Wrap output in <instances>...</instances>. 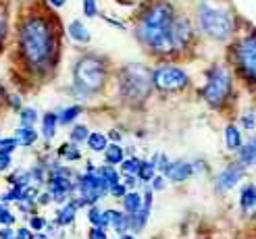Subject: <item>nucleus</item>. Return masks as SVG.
Wrapping results in <instances>:
<instances>
[{
	"mask_svg": "<svg viewBox=\"0 0 256 239\" xmlns=\"http://www.w3.org/2000/svg\"><path fill=\"white\" fill-rule=\"evenodd\" d=\"M98 175L102 177V181L108 185V192H110V187H114V185H119V183H121V175L114 171V167H108V165L100 167V169H98Z\"/></svg>",
	"mask_w": 256,
	"mask_h": 239,
	"instance_id": "obj_20",
	"label": "nucleus"
},
{
	"mask_svg": "<svg viewBox=\"0 0 256 239\" xmlns=\"http://www.w3.org/2000/svg\"><path fill=\"white\" fill-rule=\"evenodd\" d=\"M2 208H4V206H2V204H0V212H2Z\"/></svg>",
	"mask_w": 256,
	"mask_h": 239,
	"instance_id": "obj_51",
	"label": "nucleus"
},
{
	"mask_svg": "<svg viewBox=\"0 0 256 239\" xmlns=\"http://www.w3.org/2000/svg\"><path fill=\"white\" fill-rule=\"evenodd\" d=\"M19 146V140L15 135L12 137H2V140H0V152H4V154H12L15 152V148Z\"/></svg>",
	"mask_w": 256,
	"mask_h": 239,
	"instance_id": "obj_30",
	"label": "nucleus"
},
{
	"mask_svg": "<svg viewBox=\"0 0 256 239\" xmlns=\"http://www.w3.org/2000/svg\"><path fill=\"white\" fill-rule=\"evenodd\" d=\"M6 29H8V23H6V17L4 12H0V46H2L4 37H6Z\"/></svg>",
	"mask_w": 256,
	"mask_h": 239,
	"instance_id": "obj_38",
	"label": "nucleus"
},
{
	"mask_svg": "<svg viewBox=\"0 0 256 239\" xmlns=\"http://www.w3.org/2000/svg\"><path fill=\"white\" fill-rule=\"evenodd\" d=\"M108 81V67L104 58L96 54H86L73 65V87L80 98L98 94Z\"/></svg>",
	"mask_w": 256,
	"mask_h": 239,
	"instance_id": "obj_3",
	"label": "nucleus"
},
{
	"mask_svg": "<svg viewBox=\"0 0 256 239\" xmlns=\"http://www.w3.org/2000/svg\"><path fill=\"white\" fill-rule=\"evenodd\" d=\"M121 217V212L119 210H102V225H100V229H106V227H114V223L119 221Z\"/></svg>",
	"mask_w": 256,
	"mask_h": 239,
	"instance_id": "obj_29",
	"label": "nucleus"
},
{
	"mask_svg": "<svg viewBox=\"0 0 256 239\" xmlns=\"http://www.w3.org/2000/svg\"><path fill=\"white\" fill-rule=\"evenodd\" d=\"M90 239H108L106 237V231L104 229H100V227H92L90 229V235H88Z\"/></svg>",
	"mask_w": 256,
	"mask_h": 239,
	"instance_id": "obj_40",
	"label": "nucleus"
},
{
	"mask_svg": "<svg viewBox=\"0 0 256 239\" xmlns=\"http://www.w3.org/2000/svg\"><path fill=\"white\" fill-rule=\"evenodd\" d=\"M48 2H50V4H52L54 8H62V6H65V4H67V0H48Z\"/></svg>",
	"mask_w": 256,
	"mask_h": 239,
	"instance_id": "obj_47",
	"label": "nucleus"
},
{
	"mask_svg": "<svg viewBox=\"0 0 256 239\" xmlns=\"http://www.w3.org/2000/svg\"><path fill=\"white\" fill-rule=\"evenodd\" d=\"M240 162H242V165H254V162H256V137H252L246 146H242V150H240Z\"/></svg>",
	"mask_w": 256,
	"mask_h": 239,
	"instance_id": "obj_21",
	"label": "nucleus"
},
{
	"mask_svg": "<svg viewBox=\"0 0 256 239\" xmlns=\"http://www.w3.org/2000/svg\"><path fill=\"white\" fill-rule=\"evenodd\" d=\"M198 21H200L202 31L206 35H210L212 40H219V42L227 40L234 31L232 17H229L227 10H221V8H212V6L202 4L200 12H198Z\"/></svg>",
	"mask_w": 256,
	"mask_h": 239,
	"instance_id": "obj_5",
	"label": "nucleus"
},
{
	"mask_svg": "<svg viewBox=\"0 0 256 239\" xmlns=\"http://www.w3.org/2000/svg\"><path fill=\"white\" fill-rule=\"evenodd\" d=\"M67 33H69V37H71L75 44H90V40H92V35H90V29L86 27L82 21H78V19L69 23Z\"/></svg>",
	"mask_w": 256,
	"mask_h": 239,
	"instance_id": "obj_12",
	"label": "nucleus"
},
{
	"mask_svg": "<svg viewBox=\"0 0 256 239\" xmlns=\"http://www.w3.org/2000/svg\"><path fill=\"white\" fill-rule=\"evenodd\" d=\"M236 60L242 75L250 81L256 83V33H250L244 37L236 48Z\"/></svg>",
	"mask_w": 256,
	"mask_h": 239,
	"instance_id": "obj_8",
	"label": "nucleus"
},
{
	"mask_svg": "<svg viewBox=\"0 0 256 239\" xmlns=\"http://www.w3.org/2000/svg\"><path fill=\"white\" fill-rule=\"evenodd\" d=\"M162 187H164V177L156 175V177L152 179V190H162Z\"/></svg>",
	"mask_w": 256,
	"mask_h": 239,
	"instance_id": "obj_43",
	"label": "nucleus"
},
{
	"mask_svg": "<svg viewBox=\"0 0 256 239\" xmlns=\"http://www.w3.org/2000/svg\"><path fill=\"white\" fill-rule=\"evenodd\" d=\"M121 94L132 100V102H140L150 94L152 87V75L142 67V65H127L121 73Z\"/></svg>",
	"mask_w": 256,
	"mask_h": 239,
	"instance_id": "obj_4",
	"label": "nucleus"
},
{
	"mask_svg": "<svg viewBox=\"0 0 256 239\" xmlns=\"http://www.w3.org/2000/svg\"><path fill=\"white\" fill-rule=\"evenodd\" d=\"M46 227V219L44 217H32L30 219V229L32 231H42Z\"/></svg>",
	"mask_w": 256,
	"mask_h": 239,
	"instance_id": "obj_34",
	"label": "nucleus"
},
{
	"mask_svg": "<svg viewBox=\"0 0 256 239\" xmlns=\"http://www.w3.org/2000/svg\"><path fill=\"white\" fill-rule=\"evenodd\" d=\"M15 223V217H12V212L8 208H2L0 212V225H4V227H10V225Z\"/></svg>",
	"mask_w": 256,
	"mask_h": 239,
	"instance_id": "obj_35",
	"label": "nucleus"
},
{
	"mask_svg": "<svg viewBox=\"0 0 256 239\" xmlns=\"http://www.w3.org/2000/svg\"><path fill=\"white\" fill-rule=\"evenodd\" d=\"M19 50L34 73L44 75L56 65L58 56V31L54 19L46 12L28 15L19 25Z\"/></svg>",
	"mask_w": 256,
	"mask_h": 239,
	"instance_id": "obj_1",
	"label": "nucleus"
},
{
	"mask_svg": "<svg viewBox=\"0 0 256 239\" xmlns=\"http://www.w3.org/2000/svg\"><path fill=\"white\" fill-rule=\"evenodd\" d=\"M60 158H65L69 162H75V160H80L82 158V152H80V148L78 144H62L58 148V152H56Z\"/></svg>",
	"mask_w": 256,
	"mask_h": 239,
	"instance_id": "obj_23",
	"label": "nucleus"
},
{
	"mask_svg": "<svg viewBox=\"0 0 256 239\" xmlns=\"http://www.w3.org/2000/svg\"><path fill=\"white\" fill-rule=\"evenodd\" d=\"M108 194H110L112 198H121V200H123V198L127 196V187H125L123 183H119V185H114V187H110V192H108Z\"/></svg>",
	"mask_w": 256,
	"mask_h": 239,
	"instance_id": "obj_36",
	"label": "nucleus"
},
{
	"mask_svg": "<svg viewBox=\"0 0 256 239\" xmlns=\"http://www.w3.org/2000/svg\"><path fill=\"white\" fill-rule=\"evenodd\" d=\"M58 129V115L56 112H46L42 117V135L44 140H52Z\"/></svg>",
	"mask_w": 256,
	"mask_h": 239,
	"instance_id": "obj_14",
	"label": "nucleus"
},
{
	"mask_svg": "<svg viewBox=\"0 0 256 239\" xmlns=\"http://www.w3.org/2000/svg\"><path fill=\"white\" fill-rule=\"evenodd\" d=\"M0 140H2V137H0Z\"/></svg>",
	"mask_w": 256,
	"mask_h": 239,
	"instance_id": "obj_52",
	"label": "nucleus"
},
{
	"mask_svg": "<svg viewBox=\"0 0 256 239\" xmlns=\"http://www.w3.org/2000/svg\"><path fill=\"white\" fill-rule=\"evenodd\" d=\"M15 239H17V237H15Z\"/></svg>",
	"mask_w": 256,
	"mask_h": 239,
	"instance_id": "obj_53",
	"label": "nucleus"
},
{
	"mask_svg": "<svg viewBox=\"0 0 256 239\" xmlns=\"http://www.w3.org/2000/svg\"><path fill=\"white\" fill-rule=\"evenodd\" d=\"M240 206H242V210H244V212L256 210V187L254 185H246L244 190H242Z\"/></svg>",
	"mask_w": 256,
	"mask_h": 239,
	"instance_id": "obj_16",
	"label": "nucleus"
},
{
	"mask_svg": "<svg viewBox=\"0 0 256 239\" xmlns=\"http://www.w3.org/2000/svg\"><path fill=\"white\" fill-rule=\"evenodd\" d=\"M69 137H71V144H82V142H88L90 137V129L86 125H73L71 131H69Z\"/></svg>",
	"mask_w": 256,
	"mask_h": 239,
	"instance_id": "obj_25",
	"label": "nucleus"
},
{
	"mask_svg": "<svg viewBox=\"0 0 256 239\" xmlns=\"http://www.w3.org/2000/svg\"><path fill=\"white\" fill-rule=\"evenodd\" d=\"M125 160V152L119 144H108L106 152H104V162L108 167H117V165H123Z\"/></svg>",
	"mask_w": 256,
	"mask_h": 239,
	"instance_id": "obj_17",
	"label": "nucleus"
},
{
	"mask_svg": "<svg viewBox=\"0 0 256 239\" xmlns=\"http://www.w3.org/2000/svg\"><path fill=\"white\" fill-rule=\"evenodd\" d=\"M88 148L92 150V152H106V148H108V137L104 135V133H98V131H94V133H90V137H88Z\"/></svg>",
	"mask_w": 256,
	"mask_h": 239,
	"instance_id": "obj_18",
	"label": "nucleus"
},
{
	"mask_svg": "<svg viewBox=\"0 0 256 239\" xmlns=\"http://www.w3.org/2000/svg\"><path fill=\"white\" fill-rule=\"evenodd\" d=\"M121 239H136L134 235H130V233H125V235H121Z\"/></svg>",
	"mask_w": 256,
	"mask_h": 239,
	"instance_id": "obj_49",
	"label": "nucleus"
},
{
	"mask_svg": "<svg viewBox=\"0 0 256 239\" xmlns=\"http://www.w3.org/2000/svg\"><path fill=\"white\" fill-rule=\"evenodd\" d=\"M84 15L90 17V19H94L98 17L100 12H98V2L96 0H84Z\"/></svg>",
	"mask_w": 256,
	"mask_h": 239,
	"instance_id": "obj_31",
	"label": "nucleus"
},
{
	"mask_svg": "<svg viewBox=\"0 0 256 239\" xmlns=\"http://www.w3.org/2000/svg\"><path fill=\"white\" fill-rule=\"evenodd\" d=\"M175 21V10L169 2H154L142 12L138 21V37L156 54L173 52L171 25Z\"/></svg>",
	"mask_w": 256,
	"mask_h": 239,
	"instance_id": "obj_2",
	"label": "nucleus"
},
{
	"mask_svg": "<svg viewBox=\"0 0 256 239\" xmlns=\"http://www.w3.org/2000/svg\"><path fill=\"white\" fill-rule=\"evenodd\" d=\"M17 140H19V146H25V148H32L38 140V133L34 127H19L17 129Z\"/></svg>",
	"mask_w": 256,
	"mask_h": 239,
	"instance_id": "obj_22",
	"label": "nucleus"
},
{
	"mask_svg": "<svg viewBox=\"0 0 256 239\" xmlns=\"http://www.w3.org/2000/svg\"><path fill=\"white\" fill-rule=\"evenodd\" d=\"M15 237H17V239H34L36 235H34V231H32L30 227H23V229H19V231L15 233Z\"/></svg>",
	"mask_w": 256,
	"mask_h": 239,
	"instance_id": "obj_41",
	"label": "nucleus"
},
{
	"mask_svg": "<svg viewBox=\"0 0 256 239\" xmlns=\"http://www.w3.org/2000/svg\"><path fill=\"white\" fill-rule=\"evenodd\" d=\"M225 146L229 150H242V133L236 125H227L225 127Z\"/></svg>",
	"mask_w": 256,
	"mask_h": 239,
	"instance_id": "obj_19",
	"label": "nucleus"
},
{
	"mask_svg": "<svg viewBox=\"0 0 256 239\" xmlns=\"http://www.w3.org/2000/svg\"><path fill=\"white\" fill-rule=\"evenodd\" d=\"M192 173H194V167L190 165V162H182V160H177V162H169V167L167 171H164V175L171 179V181H186L192 177Z\"/></svg>",
	"mask_w": 256,
	"mask_h": 239,
	"instance_id": "obj_11",
	"label": "nucleus"
},
{
	"mask_svg": "<svg viewBox=\"0 0 256 239\" xmlns=\"http://www.w3.org/2000/svg\"><path fill=\"white\" fill-rule=\"evenodd\" d=\"M110 137H112L114 142H119V140H121V133H119V131H110Z\"/></svg>",
	"mask_w": 256,
	"mask_h": 239,
	"instance_id": "obj_48",
	"label": "nucleus"
},
{
	"mask_svg": "<svg viewBox=\"0 0 256 239\" xmlns=\"http://www.w3.org/2000/svg\"><path fill=\"white\" fill-rule=\"evenodd\" d=\"M36 202L38 204H48V202H52V196H50V192H46V194H40V196H38V200H36Z\"/></svg>",
	"mask_w": 256,
	"mask_h": 239,
	"instance_id": "obj_44",
	"label": "nucleus"
},
{
	"mask_svg": "<svg viewBox=\"0 0 256 239\" xmlns=\"http://www.w3.org/2000/svg\"><path fill=\"white\" fill-rule=\"evenodd\" d=\"M229 92H232V75H229V71L225 67H212L208 71L206 85H204V92H202L204 100L212 108H219L229 98Z\"/></svg>",
	"mask_w": 256,
	"mask_h": 239,
	"instance_id": "obj_6",
	"label": "nucleus"
},
{
	"mask_svg": "<svg viewBox=\"0 0 256 239\" xmlns=\"http://www.w3.org/2000/svg\"><path fill=\"white\" fill-rule=\"evenodd\" d=\"M140 167H142V160L132 156V158H125L123 160L121 171H123V175H138L140 173Z\"/></svg>",
	"mask_w": 256,
	"mask_h": 239,
	"instance_id": "obj_28",
	"label": "nucleus"
},
{
	"mask_svg": "<svg viewBox=\"0 0 256 239\" xmlns=\"http://www.w3.org/2000/svg\"><path fill=\"white\" fill-rule=\"evenodd\" d=\"M10 165H12L10 154L0 152V173H2V171H8V169H10Z\"/></svg>",
	"mask_w": 256,
	"mask_h": 239,
	"instance_id": "obj_39",
	"label": "nucleus"
},
{
	"mask_svg": "<svg viewBox=\"0 0 256 239\" xmlns=\"http://www.w3.org/2000/svg\"><path fill=\"white\" fill-rule=\"evenodd\" d=\"M123 177H125V187H136L138 185V181H136V175H123Z\"/></svg>",
	"mask_w": 256,
	"mask_h": 239,
	"instance_id": "obj_45",
	"label": "nucleus"
},
{
	"mask_svg": "<svg viewBox=\"0 0 256 239\" xmlns=\"http://www.w3.org/2000/svg\"><path fill=\"white\" fill-rule=\"evenodd\" d=\"M242 125H244L246 129H254V127H256V117H254V112H248V115L242 117Z\"/></svg>",
	"mask_w": 256,
	"mask_h": 239,
	"instance_id": "obj_37",
	"label": "nucleus"
},
{
	"mask_svg": "<svg viewBox=\"0 0 256 239\" xmlns=\"http://www.w3.org/2000/svg\"><path fill=\"white\" fill-rule=\"evenodd\" d=\"M78 202H67L65 206H62L58 212H56V225H60V227H67V225H71L75 221V215H78Z\"/></svg>",
	"mask_w": 256,
	"mask_h": 239,
	"instance_id": "obj_13",
	"label": "nucleus"
},
{
	"mask_svg": "<svg viewBox=\"0 0 256 239\" xmlns=\"http://www.w3.org/2000/svg\"><path fill=\"white\" fill-rule=\"evenodd\" d=\"M144 204V198L140 196L138 192H127V196L123 198V208H125V215H138L140 208Z\"/></svg>",
	"mask_w": 256,
	"mask_h": 239,
	"instance_id": "obj_15",
	"label": "nucleus"
},
{
	"mask_svg": "<svg viewBox=\"0 0 256 239\" xmlns=\"http://www.w3.org/2000/svg\"><path fill=\"white\" fill-rule=\"evenodd\" d=\"M242 177H244V165H229L216 177V187H219V192H227L232 187H236Z\"/></svg>",
	"mask_w": 256,
	"mask_h": 239,
	"instance_id": "obj_10",
	"label": "nucleus"
},
{
	"mask_svg": "<svg viewBox=\"0 0 256 239\" xmlns=\"http://www.w3.org/2000/svg\"><path fill=\"white\" fill-rule=\"evenodd\" d=\"M88 221L94 225V227H100L102 225V210L100 208H96V206H92L88 210Z\"/></svg>",
	"mask_w": 256,
	"mask_h": 239,
	"instance_id": "obj_33",
	"label": "nucleus"
},
{
	"mask_svg": "<svg viewBox=\"0 0 256 239\" xmlns=\"http://www.w3.org/2000/svg\"><path fill=\"white\" fill-rule=\"evenodd\" d=\"M6 102H8V106H10L12 110H19V112H21V100H19V96H8Z\"/></svg>",
	"mask_w": 256,
	"mask_h": 239,
	"instance_id": "obj_42",
	"label": "nucleus"
},
{
	"mask_svg": "<svg viewBox=\"0 0 256 239\" xmlns=\"http://www.w3.org/2000/svg\"><path fill=\"white\" fill-rule=\"evenodd\" d=\"M188 73L175 65H162L152 71V85L160 92H182L184 87H188Z\"/></svg>",
	"mask_w": 256,
	"mask_h": 239,
	"instance_id": "obj_7",
	"label": "nucleus"
},
{
	"mask_svg": "<svg viewBox=\"0 0 256 239\" xmlns=\"http://www.w3.org/2000/svg\"><path fill=\"white\" fill-rule=\"evenodd\" d=\"M156 169L154 167H152V162L150 160H142V167H140V173H138V179L140 181H152V179H154L156 177Z\"/></svg>",
	"mask_w": 256,
	"mask_h": 239,
	"instance_id": "obj_27",
	"label": "nucleus"
},
{
	"mask_svg": "<svg viewBox=\"0 0 256 239\" xmlns=\"http://www.w3.org/2000/svg\"><path fill=\"white\" fill-rule=\"evenodd\" d=\"M152 167H154V169H158V171H167V167H169V158L167 156H164V154H154V156H152Z\"/></svg>",
	"mask_w": 256,
	"mask_h": 239,
	"instance_id": "obj_32",
	"label": "nucleus"
},
{
	"mask_svg": "<svg viewBox=\"0 0 256 239\" xmlns=\"http://www.w3.org/2000/svg\"><path fill=\"white\" fill-rule=\"evenodd\" d=\"M34 239H48V237H46V235H42V233H38Z\"/></svg>",
	"mask_w": 256,
	"mask_h": 239,
	"instance_id": "obj_50",
	"label": "nucleus"
},
{
	"mask_svg": "<svg viewBox=\"0 0 256 239\" xmlns=\"http://www.w3.org/2000/svg\"><path fill=\"white\" fill-rule=\"evenodd\" d=\"M192 40V25L188 19L184 17H175L173 25H171V42L175 50H182L190 44Z\"/></svg>",
	"mask_w": 256,
	"mask_h": 239,
	"instance_id": "obj_9",
	"label": "nucleus"
},
{
	"mask_svg": "<svg viewBox=\"0 0 256 239\" xmlns=\"http://www.w3.org/2000/svg\"><path fill=\"white\" fill-rule=\"evenodd\" d=\"M0 239H15V231H12L10 227L2 229V231H0Z\"/></svg>",
	"mask_w": 256,
	"mask_h": 239,
	"instance_id": "obj_46",
	"label": "nucleus"
},
{
	"mask_svg": "<svg viewBox=\"0 0 256 239\" xmlns=\"http://www.w3.org/2000/svg\"><path fill=\"white\" fill-rule=\"evenodd\" d=\"M19 121H21V127H34V123L38 121V110L32 106H25L19 112Z\"/></svg>",
	"mask_w": 256,
	"mask_h": 239,
	"instance_id": "obj_26",
	"label": "nucleus"
},
{
	"mask_svg": "<svg viewBox=\"0 0 256 239\" xmlns=\"http://www.w3.org/2000/svg\"><path fill=\"white\" fill-rule=\"evenodd\" d=\"M80 115H82V106L80 104H73V106L65 108L62 112H58V125H71Z\"/></svg>",
	"mask_w": 256,
	"mask_h": 239,
	"instance_id": "obj_24",
	"label": "nucleus"
}]
</instances>
